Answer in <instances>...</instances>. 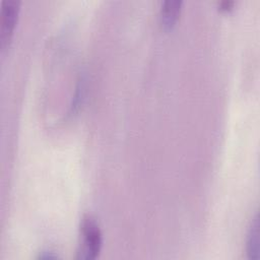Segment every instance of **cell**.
<instances>
[{"mask_svg":"<svg viewBox=\"0 0 260 260\" xmlns=\"http://www.w3.org/2000/svg\"><path fill=\"white\" fill-rule=\"evenodd\" d=\"M57 256L56 255H54L53 254V252H51V251H46V252H44V254H42V255H40V258H45V259H53V258H56Z\"/></svg>","mask_w":260,"mask_h":260,"instance_id":"cell-6","label":"cell"},{"mask_svg":"<svg viewBox=\"0 0 260 260\" xmlns=\"http://www.w3.org/2000/svg\"><path fill=\"white\" fill-rule=\"evenodd\" d=\"M19 10V2L16 0H4L1 6V27L0 42L2 50H5L11 39L17 14Z\"/></svg>","mask_w":260,"mask_h":260,"instance_id":"cell-2","label":"cell"},{"mask_svg":"<svg viewBox=\"0 0 260 260\" xmlns=\"http://www.w3.org/2000/svg\"><path fill=\"white\" fill-rule=\"evenodd\" d=\"M103 245L100 225L90 215H85L80 223V243L77 259L91 260L99 256Z\"/></svg>","mask_w":260,"mask_h":260,"instance_id":"cell-1","label":"cell"},{"mask_svg":"<svg viewBox=\"0 0 260 260\" xmlns=\"http://www.w3.org/2000/svg\"><path fill=\"white\" fill-rule=\"evenodd\" d=\"M247 253L250 259L258 260L260 257V239H259V218L256 213L250 224L247 236Z\"/></svg>","mask_w":260,"mask_h":260,"instance_id":"cell-3","label":"cell"},{"mask_svg":"<svg viewBox=\"0 0 260 260\" xmlns=\"http://www.w3.org/2000/svg\"><path fill=\"white\" fill-rule=\"evenodd\" d=\"M234 4H235V2L233 0H222V1L218 2L219 9H221V10H230Z\"/></svg>","mask_w":260,"mask_h":260,"instance_id":"cell-5","label":"cell"},{"mask_svg":"<svg viewBox=\"0 0 260 260\" xmlns=\"http://www.w3.org/2000/svg\"><path fill=\"white\" fill-rule=\"evenodd\" d=\"M181 0H166L161 4L160 18L166 27H171L176 22L182 7Z\"/></svg>","mask_w":260,"mask_h":260,"instance_id":"cell-4","label":"cell"}]
</instances>
